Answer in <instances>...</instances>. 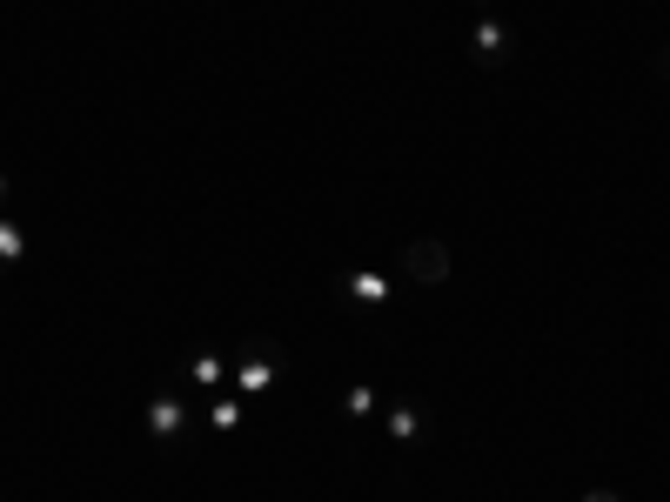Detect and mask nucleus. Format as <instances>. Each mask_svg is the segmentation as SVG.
<instances>
[{
    "label": "nucleus",
    "instance_id": "f257e3e1",
    "mask_svg": "<svg viewBox=\"0 0 670 502\" xmlns=\"http://www.w3.org/2000/svg\"><path fill=\"white\" fill-rule=\"evenodd\" d=\"M402 268H409V282H423V288H436L449 275V248L436 235H423V241H409L402 248Z\"/></svg>",
    "mask_w": 670,
    "mask_h": 502
},
{
    "label": "nucleus",
    "instance_id": "f03ea898",
    "mask_svg": "<svg viewBox=\"0 0 670 502\" xmlns=\"http://www.w3.org/2000/svg\"><path fill=\"white\" fill-rule=\"evenodd\" d=\"M181 422H188V409H181L175 395H155V402H148V436H155V442H175Z\"/></svg>",
    "mask_w": 670,
    "mask_h": 502
},
{
    "label": "nucleus",
    "instance_id": "7ed1b4c3",
    "mask_svg": "<svg viewBox=\"0 0 670 502\" xmlns=\"http://www.w3.org/2000/svg\"><path fill=\"white\" fill-rule=\"evenodd\" d=\"M342 295H349V302H382V295H389V275H382V268H349V275H342Z\"/></svg>",
    "mask_w": 670,
    "mask_h": 502
},
{
    "label": "nucleus",
    "instance_id": "20e7f679",
    "mask_svg": "<svg viewBox=\"0 0 670 502\" xmlns=\"http://www.w3.org/2000/svg\"><path fill=\"white\" fill-rule=\"evenodd\" d=\"M503 47H510L503 21H490V14H483V21H476V61H483V67H490V61H503Z\"/></svg>",
    "mask_w": 670,
    "mask_h": 502
},
{
    "label": "nucleus",
    "instance_id": "39448f33",
    "mask_svg": "<svg viewBox=\"0 0 670 502\" xmlns=\"http://www.w3.org/2000/svg\"><path fill=\"white\" fill-rule=\"evenodd\" d=\"M376 382H349V389H342V415H349V422H369V415H376Z\"/></svg>",
    "mask_w": 670,
    "mask_h": 502
},
{
    "label": "nucleus",
    "instance_id": "423d86ee",
    "mask_svg": "<svg viewBox=\"0 0 670 502\" xmlns=\"http://www.w3.org/2000/svg\"><path fill=\"white\" fill-rule=\"evenodd\" d=\"M228 375H235V382L255 395V389H268V382H275V362H268V355H248V362H235Z\"/></svg>",
    "mask_w": 670,
    "mask_h": 502
},
{
    "label": "nucleus",
    "instance_id": "0eeeda50",
    "mask_svg": "<svg viewBox=\"0 0 670 502\" xmlns=\"http://www.w3.org/2000/svg\"><path fill=\"white\" fill-rule=\"evenodd\" d=\"M188 375H195V382H208V389H222V382H228V362H222V355H195V362H188Z\"/></svg>",
    "mask_w": 670,
    "mask_h": 502
},
{
    "label": "nucleus",
    "instance_id": "6e6552de",
    "mask_svg": "<svg viewBox=\"0 0 670 502\" xmlns=\"http://www.w3.org/2000/svg\"><path fill=\"white\" fill-rule=\"evenodd\" d=\"M416 429H423V415L409 409V402H396V409H389V436H396V442H416Z\"/></svg>",
    "mask_w": 670,
    "mask_h": 502
},
{
    "label": "nucleus",
    "instance_id": "1a4fd4ad",
    "mask_svg": "<svg viewBox=\"0 0 670 502\" xmlns=\"http://www.w3.org/2000/svg\"><path fill=\"white\" fill-rule=\"evenodd\" d=\"M21 248H27V235H21L7 215H0V262H21Z\"/></svg>",
    "mask_w": 670,
    "mask_h": 502
},
{
    "label": "nucleus",
    "instance_id": "9d476101",
    "mask_svg": "<svg viewBox=\"0 0 670 502\" xmlns=\"http://www.w3.org/2000/svg\"><path fill=\"white\" fill-rule=\"evenodd\" d=\"M208 422H215V429H222V436H228V429H242V402H228V395H222V402H215V409H208Z\"/></svg>",
    "mask_w": 670,
    "mask_h": 502
},
{
    "label": "nucleus",
    "instance_id": "9b49d317",
    "mask_svg": "<svg viewBox=\"0 0 670 502\" xmlns=\"http://www.w3.org/2000/svg\"><path fill=\"white\" fill-rule=\"evenodd\" d=\"M650 67H657V74H670V41H664V47H650Z\"/></svg>",
    "mask_w": 670,
    "mask_h": 502
},
{
    "label": "nucleus",
    "instance_id": "f8f14e48",
    "mask_svg": "<svg viewBox=\"0 0 670 502\" xmlns=\"http://www.w3.org/2000/svg\"><path fill=\"white\" fill-rule=\"evenodd\" d=\"M583 502H624V496H610V489H590V496H583Z\"/></svg>",
    "mask_w": 670,
    "mask_h": 502
},
{
    "label": "nucleus",
    "instance_id": "ddd939ff",
    "mask_svg": "<svg viewBox=\"0 0 670 502\" xmlns=\"http://www.w3.org/2000/svg\"><path fill=\"white\" fill-rule=\"evenodd\" d=\"M7 188H14V181H7V168H0V201H7Z\"/></svg>",
    "mask_w": 670,
    "mask_h": 502
}]
</instances>
